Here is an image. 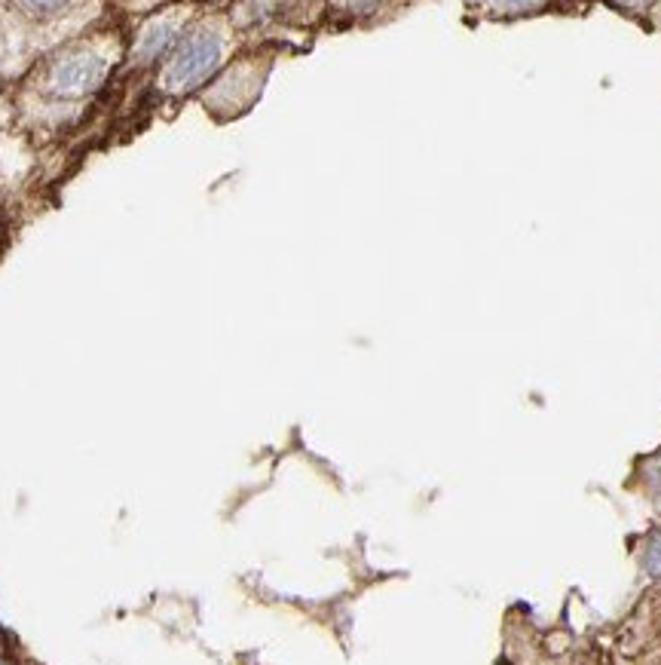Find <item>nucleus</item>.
<instances>
[{
    "label": "nucleus",
    "instance_id": "obj_2",
    "mask_svg": "<svg viewBox=\"0 0 661 665\" xmlns=\"http://www.w3.org/2000/svg\"><path fill=\"white\" fill-rule=\"evenodd\" d=\"M101 77H105V65L98 62V56L89 50H74V53H65L53 65L49 89H53L59 99H83V95L95 92Z\"/></svg>",
    "mask_w": 661,
    "mask_h": 665
},
{
    "label": "nucleus",
    "instance_id": "obj_1",
    "mask_svg": "<svg viewBox=\"0 0 661 665\" xmlns=\"http://www.w3.org/2000/svg\"><path fill=\"white\" fill-rule=\"evenodd\" d=\"M218 59H221V40L212 31H193L175 43L166 80L172 89L187 92L212 77V71L218 68Z\"/></svg>",
    "mask_w": 661,
    "mask_h": 665
},
{
    "label": "nucleus",
    "instance_id": "obj_3",
    "mask_svg": "<svg viewBox=\"0 0 661 665\" xmlns=\"http://www.w3.org/2000/svg\"><path fill=\"white\" fill-rule=\"evenodd\" d=\"M175 43H178V34H175L172 25H154V28L144 34V40H141V46H138V59H141L144 65L157 62V59H163L169 50H175Z\"/></svg>",
    "mask_w": 661,
    "mask_h": 665
},
{
    "label": "nucleus",
    "instance_id": "obj_7",
    "mask_svg": "<svg viewBox=\"0 0 661 665\" xmlns=\"http://www.w3.org/2000/svg\"><path fill=\"white\" fill-rule=\"evenodd\" d=\"M505 7H512V10H524V7H533L536 0H502Z\"/></svg>",
    "mask_w": 661,
    "mask_h": 665
},
{
    "label": "nucleus",
    "instance_id": "obj_8",
    "mask_svg": "<svg viewBox=\"0 0 661 665\" xmlns=\"http://www.w3.org/2000/svg\"><path fill=\"white\" fill-rule=\"evenodd\" d=\"M0 665H10V662H4V659H0Z\"/></svg>",
    "mask_w": 661,
    "mask_h": 665
},
{
    "label": "nucleus",
    "instance_id": "obj_6",
    "mask_svg": "<svg viewBox=\"0 0 661 665\" xmlns=\"http://www.w3.org/2000/svg\"><path fill=\"white\" fill-rule=\"evenodd\" d=\"M68 4V0H25V7L34 13H56Z\"/></svg>",
    "mask_w": 661,
    "mask_h": 665
},
{
    "label": "nucleus",
    "instance_id": "obj_4",
    "mask_svg": "<svg viewBox=\"0 0 661 665\" xmlns=\"http://www.w3.org/2000/svg\"><path fill=\"white\" fill-rule=\"evenodd\" d=\"M643 567L649 570L652 577L661 580V534H655L649 543H646V552H643Z\"/></svg>",
    "mask_w": 661,
    "mask_h": 665
},
{
    "label": "nucleus",
    "instance_id": "obj_5",
    "mask_svg": "<svg viewBox=\"0 0 661 665\" xmlns=\"http://www.w3.org/2000/svg\"><path fill=\"white\" fill-rule=\"evenodd\" d=\"M646 488H649V494L661 503V457L652 460L649 469H646Z\"/></svg>",
    "mask_w": 661,
    "mask_h": 665
}]
</instances>
